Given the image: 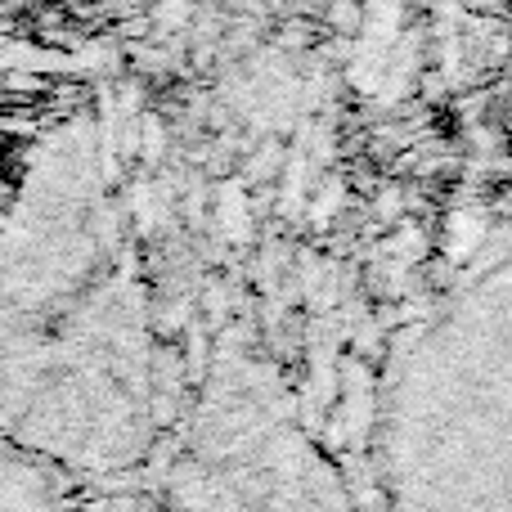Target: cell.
<instances>
[{
    "instance_id": "cell-1",
    "label": "cell",
    "mask_w": 512,
    "mask_h": 512,
    "mask_svg": "<svg viewBox=\"0 0 512 512\" xmlns=\"http://www.w3.org/2000/svg\"><path fill=\"white\" fill-rule=\"evenodd\" d=\"M382 512H512L504 324L450 319L405 360L378 432Z\"/></svg>"
},
{
    "instance_id": "cell-2",
    "label": "cell",
    "mask_w": 512,
    "mask_h": 512,
    "mask_svg": "<svg viewBox=\"0 0 512 512\" xmlns=\"http://www.w3.org/2000/svg\"><path fill=\"white\" fill-rule=\"evenodd\" d=\"M162 512H364L351 481L252 369H221L167 463Z\"/></svg>"
},
{
    "instance_id": "cell-3",
    "label": "cell",
    "mask_w": 512,
    "mask_h": 512,
    "mask_svg": "<svg viewBox=\"0 0 512 512\" xmlns=\"http://www.w3.org/2000/svg\"><path fill=\"white\" fill-rule=\"evenodd\" d=\"M0 512H81V486L0 441Z\"/></svg>"
}]
</instances>
